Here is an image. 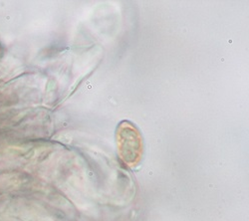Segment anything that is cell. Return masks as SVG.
<instances>
[{
    "instance_id": "cell-1",
    "label": "cell",
    "mask_w": 249,
    "mask_h": 221,
    "mask_svg": "<svg viewBox=\"0 0 249 221\" xmlns=\"http://www.w3.org/2000/svg\"><path fill=\"white\" fill-rule=\"evenodd\" d=\"M119 147L124 162L135 164L141 155L142 137L137 129L129 123L120 126L118 132Z\"/></svg>"
}]
</instances>
